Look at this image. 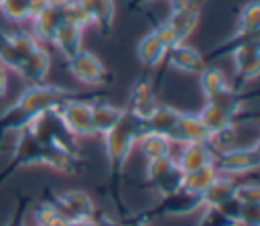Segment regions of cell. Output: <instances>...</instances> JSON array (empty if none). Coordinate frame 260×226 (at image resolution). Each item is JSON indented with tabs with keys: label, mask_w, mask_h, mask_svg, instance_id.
Instances as JSON below:
<instances>
[{
	"label": "cell",
	"mask_w": 260,
	"mask_h": 226,
	"mask_svg": "<svg viewBox=\"0 0 260 226\" xmlns=\"http://www.w3.org/2000/svg\"><path fill=\"white\" fill-rule=\"evenodd\" d=\"M75 98H102V94H79L51 83H32L0 114V140L12 130L26 128L43 112Z\"/></svg>",
	"instance_id": "obj_1"
},
{
	"label": "cell",
	"mask_w": 260,
	"mask_h": 226,
	"mask_svg": "<svg viewBox=\"0 0 260 226\" xmlns=\"http://www.w3.org/2000/svg\"><path fill=\"white\" fill-rule=\"evenodd\" d=\"M146 122L128 110H124V116L120 122L104 134V145H106V159H108V177L112 181V187L116 189V197H120V181L124 173V165L130 157L132 147L136 140L146 134Z\"/></svg>",
	"instance_id": "obj_2"
},
{
	"label": "cell",
	"mask_w": 260,
	"mask_h": 226,
	"mask_svg": "<svg viewBox=\"0 0 260 226\" xmlns=\"http://www.w3.org/2000/svg\"><path fill=\"white\" fill-rule=\"evenodd\" d=\"M57 108V106H55ZM51 108L47 112H43L39 118H35L28 126L32 128L35 136L47 145V147H55L61 149L69 155H81L79 153V145H77V136L63 124V120L59 118L57 110Z\"/></svg>",
	"instance_id": "obj_3"
},
{
	"label": "cell",
	"mask_w": 260,
	"mask_h": 226,
	"mask_svg": "<svg viewBox=\"0 0 260 226\" xmlns=\"http://www.w3.org/2000/svg\"><path fill=\"white\" fill-rule=\"evenodd\" d=\"M45 161V145L35 136L32 128L26 126L22 130H18V140L14 145V153L10 157V163L6 165V169L0 173V185L20 167L26 165H43Z\"/></svg>",
	"instance_id": "obj_4"
},
{
	"label": "cell",
	"mask_w": 260,
	"mask_h": 226,
	"mask_svg": "<svg viewBox=\"0 0 260 226\" xmlns=\"http://www.w3.org/2000/svg\"><path fill=\"white\" fill-rule=\"evenodd\" d=\"M260 165V145L250 147H232L228 151L215 153L213 167L219 175H242L250 173Z\"/></svg>",
	"instance_id": "obj_5"
},
{
	"label": "cell",
	"mask_w": 260,
	"mask_h": 226,
	"mask_svg": "<svg viewBox=\"0 0 260 226\" xmlns=\"http://www.w3.org/2000/svg\"><path fill=\"white\" fill-rule=\"evenodd\" d=\"M199 208H203V197L199 193H193V191H187L181 187L169 195H162L156 206H152L142 216H134V218L148 222V220L158 218V216H187Z\"/></svg>",
	"instance_id": "obj_6"
},
{
	"label": "cell",
	"mask_w": 260,
	"mask_h": 226,
	"mask_svg": "<svg viewBox=\"0 0 260 226\" xmlns=\"http://www.w3.org/2000/svg\"><path fill=\"white\" fill-rule=\"evenodd\" d=\"M95 100V98H91ZM59 118L63 124L75 134V136H93L95 126H93V114H91V102L89 98H75L59 104L57 108Z\"/></svg>",
	"instance_id": "obj_7"
},
{
	"label": "cell",
	"mask_w": 260,
	"mask_h": 226,
	"mask_svg": "<svg viewBox=\"0 0 260 226\" xmlns=\"http://www.w3.org/2000/svg\"><path fill=\"white\" fill-rule=\"evenodd\" d=\"M146 181L160 193L169 195L177 189L183 187V177L185 173L177 165V159L173 157H162V159H152L146 163Z\"/></svg>",
	"instance_id": "obj_8"
},
{
	"label": "cell",
	"mask_w": 260,
	"mask_h": 226,
	"mask_svg": "<svg viewBox=\"0 0 260 226\" xmlns=\"http://www.w3.org/2000/svg\"><path fill=\"white\" fill-rule=\"evenodd\" d=\"M67 67L77 81L87 86H106L112 77L102 59H98L91 51L85 49H79L71 59H67Z\"/></svg>",
	"instance_id": "obj_9"
},
{
	"label": "cell",
	"mask_w": 260,
	"mask_h": 226,
	"mask_svg": "<svg viewBox=\"0 0 260 226\" xmlns=\"http://www.w3.org/2000/svg\"><path fill=\"white\" fill-rule=\"evenodd\" d=\"M51 202L55 204V208L59 210V214L67 220H91V216L95 214V204L93 200L81 191V189H69L63 191L59 195H51Z\"/></svg>",
	"instance_id": "obj_10"
},
{
	"label": "cell",
	"mask_w": 260,
	"mask_h": 226,
	"mask_svg": "<svg viewBox=\"0 0 260 226\" xmlns=\"http://www.w3.org/2000/svg\"><path fill=\"white\" fill-rule=\"evenodd\" d=\"M236 79L238 81H252L260 73V41L252 39L242 45H238L232 53Z\"/></svg>",
	"instance_id": "obj_11"
},
{
	"label": "cell",
	"mask_w": 260,
	"mask_h": 226,
	"mask_svg": "<svg viewBox=\"0 0 260 226\" xmlns=\"http://www.w3.org/2000/svg\"><path fill=\"white\" fill-rule=\"evenodd\" d=\"M156 98H154V90H152V79L142 73L134 79L132 88H130V96H128V106L126 110L142 120H146L150 116V112L156 108Z\"/></svg>",
	"instance_id": "obj_12"
},
{
	"label": "cell",
	"mask_w": 260,
	"mask_h": 226,
	"mask_svg": "<svg viewBox=\"0 0 260 226\" xmlns=\"http://www.w3.org/2000/svg\"><path fill=\"white\" fill-rule=\"evenodd\" d=\"M165 61L169 63L171 69L181 71V73H199L207 65L201 51L187 43H177L171 49H167Z\"/></svg>",
	"instance_id": "obj_13"
},
{
	"label": "cell",
	"mask_w": 260,
	"mask_h": 226,
	"mask_svg": "<svg viewBox=\"0 0 260 226\" xmlns=\"http://www.w3.org/2000/svg\"><path fill=\"white\" fill-rule=\"evenodd\" d=\"M199 120L203 122L205 130L209 132V136H213L215 132H221L225 128H232L240 122H246V120H256V114L254 112H246V114H230L213 104H205L203 110L197 114Z\"/></svg>",
	"instance_id": "obj_14"
},
{
	"label": "cell",
	"mask_w": 260,
	"mask_h": 226,
	"mask_svg": "<svg viewBox=\"0 0 260 226\" xmlns=\"http://www.w3.org/2000/svg\"><path fill=\"white\" fill-rule=\"evenodd\" d=\"M169 140L171 143H183V145H189V143H207L209 140V132L205 130V126H203V122L199 120L197 114L181 112L175 128L169 134Z\"/></svg>",
	"instance_id": "obj_15"
},
{
	"label": "cell",
	"mask_w": 260,
	"mask_h": 226,
	"mask_svg": "<svg viewBox=\"0 0 260 226\" xmlns=\"http://www.w3.org/2000/svg\"><path fill=\"white\" fill-rule=\"evenodd\" d=\"M49 69H51V55H49L47 49H43L39 45L35 51H30L28 55L22 57V61H20L16 71L24 79H28L30 83H43L47 73H49Z\"/></svg>",
	"instance_id": "obj_16"
},
{
	"label": "cell",
	"mask_w": 260,
	"mask_h": 226,
	"mask_svg": "<svg viewBox=\"0 0 260 226\" xmlns=\"http://www.w3.org/2000/svg\"><path fill=\"white\" fill-rule=\"evenodd\" d=\"M213 159H215V153L209 143H189L181 151L177 165L181 167L183 173H189V171L201 169L205 165H213Z\"/></svg>",
	"instance_id": "obj_17"
},
{
	"label": "cell",
	"mask_w": 260,
	"mask_h": 226,
	"mask_svg": "<svg viewBox=\"0 0 260 226\" xmlns=\"http://www.w3.org/2000/svg\"><path fill=\"white\" fill-rule=\"evenodd\" d=\"M30 20H32V37L39 43H53V37L57 33L59 24L63 22V14L59 10L47 6L45 10H41Z\"/></svg>",
	"instance_id": "obj_18"
},
{
	"label": "cell",
	"mask_w": 260,
	"mask_h": 226,
	"mask_svg": "<svg viewBox=\"0 0 260 226\" xmlns=\"http://www.w3.org/2000/svg\"><path fill=\"white\" fill-rule=\"evenodd\" d=\"M165 55H167V47L156 39V35L152 31H148L140 41H138V47H136V57L138 61L148 67V69H154L158 67L162 61H165Z\"/></svg>",
	"instance_id": "obj_19"
},
{
	"label": "cell",
	"mask_w": 260,
	"mask_h": 226,
	"mask_svg": "<svg viewBox=\"0 0 260 226\" xmlns=\"http://www.w3.org/2000/svg\"><path fill=\"white\" fill-rule=\"evenodd\" d=\"M81 43H83V29L69 22H61L53 37V45L61 51L65 59H71L81 49Z\"/></svg>",
	"instance_id": "obj_20"
},
{
	"label": "cell",
	"mask_w": 260,
	"mask_h": 226,
	"mask_svg": "<svg viewBox=\"0 0 260 226\" xmlns=\"http://www.w3.org/2000/svg\"><path fill=\"white\" fill-rule=\"evenodd\" d=\"M91 114H93V126H95V134H106L108 130H112L120 118L124 116L122 108H116L112 104H108L106 100L95 98L91 102Z\"/></svg>",
	"instance_id": "obj_21"
},
{
	"label": "cell",
	"mask_w": 260,
	"mask_h": 226,
	"mask_svg": "<svg viewBox=\"0 0 260 226\" xmlns=\"http://www.w3.org/2000/svg\"><path fill=\"white\" fill-rule=\"evenodd\" d=\"M85 10L91 16V22L98 24V29L108 35L114 26V18H116V2L114 0H79Z\"/></svg>",
	"instance_id": "obj_22"
},
{
	"label": "cell",
	"mask_w": 260,
	"mask_h": 226,
	"mask_svg": "<svg viewBox=\"0 0 260 226\" xmlns=\"http://www.w3.org/2000/svg\"><path fill=\"white\" fill-rule=\"evenodd\" d=\"M179 110H175L173 106H167V104H156V108L150 112V116L144 120L146 122V128L148 132H156V134H162L169 138L171 130L175 128L177 120H179Z\"/></svg>",
	"instance_id": "obj_23"
},
{
	"label": "cell",
	"mask_w": 260,
	"mask_h": 226,
	"mask_svg": "<svg viewBox=\"0 0 260 226\" xmlns=\"http://www.w3.org/2000/svg\"><path fill=\"white\" fill-rule=\"evenodd\" d=\"M199 18H201V8L199 10H177V12H171L167 22L171 24L177 41L185 43L193 35V31L197 29Z\"/></svg>",
	"instance_id": "obj_24"
},
{
	"label": "cell",
	"mask_w": 260,
	"mask_h": 226,
	"mask_svg": "<svg viewBox=\"0 0 260 226\" xmlns=\"http://www.w3.org/2000/svg\"><path fill=\"white\" fill-rule=\"evenodd\" d=\"M199 88L205 96V100L213 98L215 94L223 92L225 88H230V81L225 77V73L219 69V67H213V65H205L199 73Z\"/></svg>",
	"instance_id": "obj_25"
},
{
	"label": "cell",
	"mask_w": 260,
	"mask_h": 226,
	"mask_svg": "<svg viewBox=\"0 0 260 226\" xmlns=\"http://www.w3.org/2000/svg\"><path fill=\"white\" fill-rule=\"evenodd\" d=\"M234 189H236V181L232 179V175H217L213 179V183L203 191V206H219L225 200L234 197Z\"/></svg>",
	"instance_id": "obj_26"
},
{
	"label": "cell",
	"mask_w": 260,
	"mask_h": 226,
	"mask_svg": "<svg viewBox=\"0 0 260 226\" xmlns=\"http://www.w3.org/2000/svg\"><path fill=\"white\" fill-rule=\"evenodd\" d=\"M136 143H138L142 155L146 157V161L162 159V157H171V140H169L167 136H162V134L146 132V134H142Z\"/></svg>",
	"instance_id": "obj_27"
},
{
	"label": "cell",
	"mask_w": 260,
	"mask_h": 226,
	"mask_svg": "<svg viewBox=\"0 0 260 226\" xmlns=\"http://www.w3.org/2000/svg\"><path fill=\"white\" fill-rule=\"evenodd\" d=\"M217 175H219V173L215 171L213 165H205V167H201V169L189 171V173H185V177H183V189L203 195V191L213 183V179H215Z\"/></svg>",
	"instance_id": "obj_28"
},
{
	"label": "cell",
	"mask_w": 260,
	"mask_h": 226,
	"mask_svg": "<svg viewBox=\"0 0 260 226\" xmlns=\"http://www.w3.org/2000/svg\"><path fill=\"white\" fill-rule=\"evenodd\" d=\"M244 102H246V94H240L232 86L207 100V104H213V106H217V108H221L230 114H246L244 112Z\"/></svg>",
	"instance_id": "obj_29"
},
{
	"label": "cell",
	"mask_w": 260,
	"mask_h": 226,
	"mask_svg": "<svg viewBox=\"0 0 260 226\" xmlns=\"http://www.w3.org/2000/svg\"><path fill=\"white\" fill-rule=\"evenodd\" d=\"M35 222L37 226H67L69 222L59 214V210L55 208V204L47 197V200H41L35 204Z\"/></svg>",
	"instance_id": "obj_30"
},
{
	"label": "cell",
	"mask_w": 260,
	"mask_h": 226,
	"mask_svg": "<svg viewBox=\"0 0 260 226\" xmlns=\"http://www.w3.org/2000/svg\"><path fill=\"white\" fill-rule=\"evenodd\" d=\"M236 29L246 31V33H260V4H258V0H250L248 4L242 6V10L238 14Z\"/></svg>",
	"instance_id": "obj_31"
},
{
	"label": "cell",
	"mask_w": 260,
	"mask_h": 226,
	"mask_svg": "<svg viewBox=\"0 0 260 226\" xmlns=\"http://www.w3.org/2000/svg\"><path fill=\"white\" fill-rule=\"evenodd\" d=\"M61 14H63V22L75 24V26H79V29H83V31H85L89 24H93L89 12L85 10V6H83L79 0H71V2L63 8Z\"/></svg>",
	"instance_id": "obj_32"
},
{
	"label": "cell",
	"mask_w": 260,
	"mask_h": 226,
	"mask_svg": "<svg viewBox=\"0 0 260 226\" xmlns=\"http://www.w3.org/2000/svg\"><path fill=\"white\" fill-rule=\"evenodd\" d=\"M0 12L12 22L30 20L28 0H0Z\"/></svg>",
	"instance_id": "obj_33"
},
{
	"label": "cell",
	"mask_w": 260,
	"mask_h": 226,
	"mask_svg": "<svg viewBox=\"0 0 260 226\" xmlns=\"http://www.w3.org/2000/svg\"><path fill=\"white\" fill-rule=\"evenodd\" d=\"M20 53L16 51V47L12 45L10 41V35L6 31H0V63L4 67H10V69H18L20 65Z\"/></svg>",
	"instance_id": "obj_34"
},
{
	"label": "cell",
	"mask_w": 260,
	"mask_h": 226,
	"mask_svg": "<svg viewBox=\"0 0 260 226\" xmlns=\"http://www.w3.org/2000/svg\"><path fill=\"white\" fill-rule=\"evenodd\" d=\"M197 226H238L234 220H230L219 208L215 206H205Z\"/></svg>",
	"instance_id": "obj_35"
},
{
	"label": "cell",
	"mask_w": 260,
	"mask_h": 226,
	"mask_svg": "<svg viewBox=\"0 0 260 226\" xmlns=\"http://www.w3.org/2000/svg\"><path fill=\"white\" fill-rule=\"evenodd\" d=\"M234 197H236L240 204H260V185H258L256 181L236 183Z\"/></svg>",
	"instance_id": "obj_36"
},
{
	"label": "cell",
	"mask_w": 260,
	"mask_h": 226,
	"mask_svg": "<svg viewBox=\"0 0 260 226\" xmlns=\"http://www.w3.org/2000/svg\"><path fill=\"white\" fill-rule=\"evenodd\" d=\"M238 224L240 226H260V204H242Z\"/></svg>",
	"instance_id": "obj_37"
},
{
	"label": "cell",
	"mask_w": 260,
	"mask_h": 226,
	"mask_svg": "<svg viewBox=\"0 0 260 226\" xmlns=\"http://www.w3.org/2000/svg\"><path fill=\"white\" fill-rule=\"evenodd\" d=\"M152 33L156 35V39H158L167 49H171L173 45H177V43H179V41H177V37H175V33H173V29H171V24H169L167 20L156 22V24H154V29H152Z\"/></svg>",
	"instance_id": "obj_38"
},
{
	"label": "cell",
	"mask_w": 260,
	"mask_h": 226,
	"mask_svg": "<svg viewBox=\"0 0 260 226\" xmlns=\"http://www.w3.org/2000/svg\"><path fill=\"white\" fill-rule=\"evenodd\" d=\"M28 202H30L28 197H20L16 208H14V212H12V216L8 218V222L4 226H24V212L28 208Z\"/></svg>",
	"instance_id": "obj_39"
},
{
	"label": "cell",
	"mask_w": 260,
	"mask_h": 226,
	"mask_svg": "<svg viewBox=\"0 0 260 226\" xmlns=\"http://www.w3.org/2000/svg\"><path fill=\"white\" fill-rule=\"evenodd\" d=\"M215 208H219L230 220H234L236 224H238V220H240V208H242V204L236 200V197H230V200H225L223 204H219V206H215ZM240 226V224H238Z\"/></svg>",
	"instance_id": "obj_40"
},
{
	"label": "cell",
	"mask_w": 260,
	"mask_h": 226,
	"mask_svg": "<svg viewBox=\"0 0 260 226\" xmlns=\"http://www.w3.org/2000/svg\"><path fill=\"white\" fill-rule=\"evenodd\" d=\"M171 12L177 10H199L201 8V0H169Z\"/></svg>",
	"instance_id": "obj_41"
},
{
	"label": "cell",
	"mask_w": 260,
	"mask_h": 226,
	"mask_svg": "<svg viewBox=\"0 0 260 226\" xmlns=\"http://www.w3.org/2000/svg\"><path fill=\"white\" fill-rule=\"evenodd\" d=\"M89 224L91 226H124V224H120V222H116V220H112V218H108L106 214H100V212H95L91 216Z\"/></svg>",
	"instance_id": "obj_42"
},
{
	"label": "cell",
	"mask_w": 260,
	"mask_h": 226,
	"mask_svg": "<svg viewBox=\"0 0 260 226\" xmlns=\"http://www.w3.org/2000/svg\"><path fill=\"white\" fill-rule=\"evenodd\" d=\"M6 90H8V67L0 63V98L6 94Z\"/></svg>",
	"instance_id": "obj_43"
},
{
	"label": "cell",
	"mask_w": 260,
	"mask_h": 226,
	"mask_svg": "<svg viewBox=\"0 0 260 226\" xmlns=\"http://www.w3.org/2000/svg\"><path fill=\"white\" fill-rule=\"evenodd\" d=\"M126 226H148V222H142V220H138V218H130V222H128Z\"/></svg>",
	"instance_id": "obj_44"
},
{
	"label": "cell",
	"mask_w": 260,
	"mask_h": 226,
	"mask_svg": "<svg viewBox=\"0 0 260 226\" xmlns=\"http://www.w3.org/2000/svg\"><path fill=\"white\" fill-rule=\"evenodd\" d=\"M67 226H91V224H89V220H73Z\"/></svg>",
	"instance_id": "obj_45"
},
{
	"label": "cell",
	"mask_w": 260,
	"mask_h": 226,
	"mask_svg": "<svg viewBox=\"0 0 260 226\" xmlns=\"http://www.w3.org/2000/svg\"><path fill=\"white\" fill-rule=\"evenodd\" d=\"M148 2H152V0H132V8H140V6L148 4Z\"/></svg>",
	"instance_id": "obj_46"
}]
</instances>
